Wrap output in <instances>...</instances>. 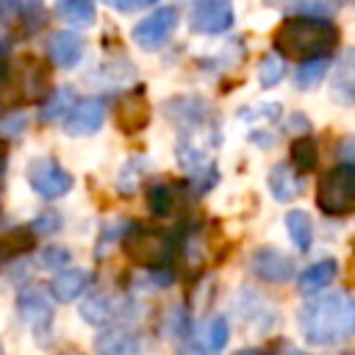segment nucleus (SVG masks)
<instances>
[{
    "instance_id": "1",
    "label": "nucleus",
    "mask_w": 355,
    "mask_h": 355,
    "mask_svg": "<svg viewBox=\"0 0 355 355\" xmlns=\"http://www.w3.org/2000/svg\"><path fill=\"white\" fill-rule=\"evenodd\" d=\"M300 330L308 344H336L355 333V300L333 291L322 294L302 305L300 311Z\"/></svg>"
},
{
    "instance_id": "2",
    "label": "nucleus",
    "mask_w": 355,
    "mask_h": 355,
    "mask_svg": "<svg viewBox=\"0 0 355 355\" xmlns=\"http://www.w3.org/2000/svg\"><path fill=\"white\" fill-rule=\"evenodd\" d=\"M272 42L288 58H324L338 44V28L322 17H288L280 22Z\"/></svg>"
},
{
    "instance_id": "3",
    "label": "nucleus",
    "mask_w": 355,
    "mask_h": 355,
    "mask_svg": "<svg viewBox=\"0 0 355 355\" xmlns=\"http://www.w3.org/2000/svg\"><path fill=\"white\" fill-rule=\"evenodd\" d=\"M122 250L125 255L139 263V266H147V269H164L172 263L175 258V239L166 233V230H158V227H128L125 230V239H122Z\"/></svg>"
},
{
    "instance_id": "4",
    "label": "nucleus",
    "mask_w": 355,
    "mask_h": 355,
    "mask_svg": "<svg viewBox=\"0 0 355 355\" xmlns=\"http://www.w3.org/2000/svg\"><path fill=\"white\" fill-rule=\"evenodd\" d=\"M316 205L327 216H344L355 211V164H338L319 178Z\"/></svg>"
},
{
    "instance_id": "5",
    "label": "nucleus",
    "mask_w": 355,
    "mask_h": 355,
    "mask_svg": "<svg viewBox=\"0 0 355 355\" xmlns=\"http://www.w3.org/2000/svg\"><path fill=\"white\" fill-rule=\"evenodd\" d=\"M28 183L39 197L55 200L72 189V175L53 158H36L28 164Z\"/></svg>"
},
{
    "instance_id": "6",
    "label": "nucleus",
    "mask_w": 355,
    "mask_h": 355,
    "mask_svg": "<svg viewBox=\"0 0 355 355\" xmlns=\"http://www.w3.org/2000/svg\"><path fill=\"white\" fill-rule=\"evenodd\" d=\"M175 28H178V11L172 6H164V8H155L150 17H144L133 28V42L141 50H161L175 33Z\"/></svg>"
},
{
    "instance_id": "7",
    "label": "nucleus",
    "mask_w": 355,
    "mask_h": 355,
    "mask_svg": "<svg viewBox=\"0 0 355 355\" xmlns=\"http://www.w3.org/2000/svg\"><path fill=\"white\" fill-rule=\"evenodd\" d=\"M236 14H233V3L230 0H194L191 3V14L189 22L197 33H225L233 25Z\"/></svg>"
},
{
    "instance_id": "8",
    "label": "nucleus",
    "mask_w": 355,
    "mask_h": 355,
    "mask_svg": "<svg viewBox=\"0 0 355 355\" xmlns=\"http://www.w3.org/2000/svg\"><path fill=\"white\" fill-rule=\"evenodd\" d=\"M150 116H153V105H150V100H147V94L141 89L122 94L116 100V105H114V122L128 136L144 130L150 125Z\"/></svg>"
},
{
    "instance_id": "9",
    "label": "nucleus",
    "mask_w": 355,
    "mask_h": 355,
    "mask_svg": "<svg viewBox=\"0 0 355 355\" xmlns=\"http://www.w3.org/2000/svg\"><path fill=\"white\" fill-rule=\"evenodd\" d=\"M17 311H19L22 322L31 324L36 338L44 341V336L50 333V324H53V305H50V300L39 288H25L17 297Z\"/></svg>"
},
{
    "instance_id": "10",
    "label": "nucleus",
    "mask_w": 355,
    "mask_h": 355,
    "mask_svg": "<svg viewBox=\"0 0 355 355\" xmlns=\"http://www.w3.org/2000/svg\"><path fill=\"white\" fill-rule=\"evenodd\" d=\"M105 122V100L103 97H86L72 105V111L64 116V130L69 136H89L100 130Z\"/></svg>"
},
{
    "instance_id": "11",
    "label": "nucleus",
    "mask_w": 355,
    "mask_h": 355,
    "mask_svg": "<svg viewBox=\"0 0 355 355\" xmlns=\"http://www.w3.org/2000/svg\"><path fill=\"white\" fill-rule=\"evenodd\" d=\"M250 269L255 277L266 280V283H286L294 275V263L288 255H283L275 247H261L252 252L250 258Z\"/></svg>"
},
{
    "instance_id": "12",
    "label": "nucleus",
    "mask_w": 355,
    "mask_h": 355,
    "mask_svg": "<svg viewBox=\"0 0 355 355\" xmlns=\"http://www.w3.org/2000/svg\"><path fill=\"white\" fill-rule=\"evenodd\" d=\"M83 50H86V44H83V39L75 31H58L47 42V55L61 69L78 67V61L83 58Z\"/></svg>"
},
{
    "instance_id": "13",
    "label": "nucleus",
    "mask_w": 355,
    "mask_h": 355,
    "mask_svg": "<svg viewBox=\"0 0 355 355\" xmlns=\"http://www.w3.org/2000/svg\"><path fill=\"white\" fill-rule=\"evenodd\" d=\"M139 349H141L139 336L125 327H108L94 338L97 355H139Z\"/></svg>"
},
{
    "instance_id": "14",
    "label": "nucleus",
    "mask_w": 355,
    "mask_h": 355,
    "mask_svg": "<svg viewBox=\"0 0 355 355\" xmlns=\"http://www.w3.org/2000/svg\"><path fill=\"white\" fill-rule=\"evenodd\" d=\"M89 283H92V275L86 269H61L50 283V294L58 302H72L89 288Z\"/></svg>"
},
{
    "instance_id": "15",
    "label": "nucleus",
    "mask_w": 355,
    "mask_h": 355,
    "mask_svg": "<svg viewBox=\"0 0 355 355\" xmlns=\"http://www.w3.org/2000/svg\"><path fill=\"white\" fill-rule=\"evenodd\" d=\"M333 100L352 105L355 103V50H347L333 75Z\"/></svg>"
},
{
    "instance_id": "16",
    "label": "nucleus",
    "mask_w": 355,
    "mask_h": 355,
    "mask_svg": "<svg viewBox=\"0 0 355 355\" xmlns=\"http://www.w3.org/2000/svg\"><path fill=\"white\" fill-rule=\"evenodd\" d=\"M336 275H338V263L333 258H324V261H316L308 269H302L297 277V286L302 294H313V291H322L324 286H330Z\"/></svg>"
},
{
    "instance_id": "17",
    "label": "nucleus",
    "mask_w": 355,
    "mask_h": 355,
    "mask_svg": "<svg viewBox=\"0 0 355 355\" xmlns=\"http://www.w3.org/2000/svg\"><path fill=\"white\" fill-rule=\"evenodd\" d=\"M269 191L275 194L277 202H288L302 191V180L297 178V172L288 164H277L269 172Z\"/></svg>"
},
{
    "instance_id": "18",
    "label": "nucleus",
    "mask_w": 355,
    "mask_h": 355,
    "mask_svg": "<svg viewBox=\"0 0 355 355\" xmlns=\"http://www.w3.org/2000/svg\"><path fill=\"white\" fill-rule=\"evenodd\" d=\"M286 230H288L291 244H294L300 252H308V250H311V241H313V222H311V216H308L302 208H294V211L286 214Z\"/></svg>"
},
{
    "instance_id": "19",
    "label": "nucleus",
    "mask_w": 355,
    "mask_h": 355,
    "mask_svg": "<svg viewBox=\"0 0 355 355\" xmlns=\"http://www.w3.org/2000/svg\"><path fill=\"white\" fill-rule=\"evenodd\" d=\"M114 313H116L114 302H111L105 294H100V291L89 294V297L80 302V316H83L89 324H94V327L108 324V322L114 319Z\"/></svg>"
},
{
    "instance_id": "20",
    "label": "nucleus",
    "mask_w": 355,
    "mask_h": 355,
    "mask_svg": "<svg viewBox=\"0 0 355 355\" xmlns=\"http://www.w3.org/2000/svg\"><path fill=\"white\" fill-rule=\"evenodd\" d=\"M164 108H166V116L178 119L180 125H197L205 116V103L197 97H178V100H169Z\"/></svg>"
},
{
    "instance_id": "21",
    "label": "nucleus",
    "mask_w": 355,
    "mask_h": 355,
    "mask_svg": "<svg viewBox=\"0 0 355 355\" xmlns=\"http://www.w3.org/2000/svg\"><path fill=\"white\" fill-rule=\"evenodd\" d=\"M319 164V147H316V139L313 136H300L291 141V166L305 175V172H313Z\"/></svg>"
},
{
    "instance_id": "22",
    "label": "nucleus",
    "mask_w": 355,
    "mask_h": 355,
    "mask_svg": "<svg viewBox=\"0 0 355 355\" xmlns=\"http://www.w3.org/2000/svg\"><path fill=\"white\" fill-rule=\"evenodd\" d=\"M75 103H78L75 89H72V86H61V89L44 103V108H42V119H44V122H55V119L67 116V114L72 111Z\"/></svg>"
},
{
    "instance_id": "23",
    "label": "nucleus",
    "mask_w": 355,
    "mask_h": 355,
    "mask_svg": "<svg viewBox=\"0 0 355 355\" xmlns=\"http://www.w3.org/2000/svg\"><path fill=\"white\" fill-rule=\"evenodd\" d=\"M33 247V233L28 227H17V230H8L3 239H0V261L6 258H14V255H22Z\"/></svg>"
},
{
    "instance_id": "24",
    "label": "nucleus",
    "mask_w": 355,
    "mask_h": 355,
    "mask_svg": "<svg viewBox=\"0 0 355 355\" xmlns=\"http://www.w3.org/2000/svg\"><path fill=\"white\" fill-rule=\"evenodd\" d=\"M58 14L72 25H92L94 22V0H61Z\"/></svg>"
},
{
    "instance_id": "25",
    "label": "nucleus",
    "mask_w": 355,
    "mask_h": 355,
    "mask_svg": "<svg viewBox=\"0 0 355 355\" xmlns=\"http://www.w3.org/2000/svg\"><path fill=\"white\" fill-rule=\"evenodd\" d=\"M327 67H330V58H308L297 67V86L300 89H313L316 83H322V78L327 75Z\"/></svg>"
},
{
    "instance_id": "26",
    "label": "nucleus",
    "mask_w": 355,
    "mask_h": 355,
    "mask_svg": "<svg viewBox=\"0 0 355 355\" xmlns=\"http://www.w3.org/2000/svg\"><path fill=\"white\" fill-rule=\"evenodd\" d=\"M286 75V67H283V58L277 53H269L261 58V67H258V80L263 89H272L275 83H280Z\"/></svg>"
},
{
    "instance_id": "27",
    "label": "nucleus",
    "mask_w": 355,
    "mask_h": 355,
    "mask_svg": "<svg viewBox=\"0 0 355 355\" xmlns=\"http://www.w3.org/2000/svg\"><path fill=\"white\" fill-rule=\"evenodd\" d=\"M172 189L166 186V183H155V186H150V191H147V205H150V211L155 214V216H166L169 211H172Z\"/></svg>"
},
{
    "instance_id": "28",
    "label": "nucleus",
    "mask_w": 355,
    "mask_h": 355,
    "mask_svg": "<svg viewBox=\"0 0 355 355\" xmlns=\"http://www.w3.org/2000/svg\"><path fill=\"white\" fill-rule=\"evenodd\" d=\"M69 261H72V252H69L67 247L50 244V247H44V250L39 252V266L47 269V272H61V269H67Z\"/></svg>"
},
{
    "instance_id": "29",
    "label": "nucleus",
    "mask_w": 355,
    "mask_h": 355,
    "mask_svg": "<svg viewBox=\"0 0 355 355\" xmlns=\"http://www.w3.org/2000/svg\"><path fill=\"white\" fill-rule=\"evenodd\" d=\"M230 338V327H227V319L225 316H211L205 322V344L211 349H222Z\"/></svg>"
},
{
    "instance_id": "30",
    "label": "nucleus",
    "mask_w": 355,
    "mask_h": 355,
    "mask_svg": "<svg viewBox=\"0 0 355 355\" xmlns=\"http://www.w3.org/2000/svg\"><path fill=\"white\" fill-rule=\"evenodd\" d=\"M139 166H141V158H136V161H128V166L119 172L116 189H119L122 194H133V191H136V175H139Z\"/></svg>"
},
{
    "instance_id": "31",
    "label": "nucleus",
    "mask_w": 355,
    "mask_h": 355,
    "mask_svg": "<svg viewBox=\"0 0 355 355\" xmlns=\"http://www.w3.org/2000/svg\"><path fill=\"white\" fill-rule=\"evenodd\" d=\"M31 227H33L36 233H55V230H61V214L44 211V214H39V216L33 219Z\"/></svg>"
},
{
    "instance_id": "32",
    "label": "nucleus",
    "mask_w": 355,
    "mask_h": 355,
    "mask_svg": "<svg viewBox=\"0 0 355 355\" xmlns=\"http://www.w3.org/2000/svg\"><path fill=\"white\" fill-rule=\"evenodd\" d=\"M25 122H28L25 111H17L14 116H8V119H3V122H0V130H3L6 136H17V133H22Z\"/></svg>"
},
{
    "instance_id": "33",
    "label": "nucleus",
    "mask_w": 355,
    "mask_h": 355,
    "mask_svg": "<svg viewBox=\"0 0 355 355\" xmlns=\"http://www.w3.org/2000/svg\"><path fill=\"white\" fill-rule=\"evenodd\" d=\"M17 6H19V0H0V11H11Z\"/></svg>"
},
{
    "instance_id": "34",
    "label": "nucleus",
    "mask_w": 355,
    "mask_h": 355,
    "mask_svg": "<svg viewBox=\"0 0 355 355\" xmlns=\"http://www.w3.org/2000/svg\"><path fill=\"white\" fill-rule=\"evenodd\" d=\"M3 78H6V58L0 55V83H3Z\"/></svg>"
},
{
    "instance_id": "35",
    "label": "nucleus",
    "mask_w": 355,
    "mask_h": 355,
    "mask_svg": "<svg viewBox=\"0 0 355 355\" xmlns=\"http://www.w3.org/2000/svg\"><path fill=\"white\" fill-rule=\"evenodd\" d=\"M236 355H261L258 349H241V352H236Z\"/></svg>"
},
{
    "instance_id": "36",
    "label": "nucleus",
    "mask_w": 355,
    "mask_h": 355,
    "mask_svg": "<svg viewBox=\"0 0 355 355\" xmlns=\"http://www.w3.org/2000/svg\"><path fill=\"white\" fill-rule=\"evenodd\" d=\"M150 3H155V0H136V6H139V8H144V6H150Z\"/></svg>"
},
{
    "instance_id": "37",
    "label": "nucleus",
    "mask_w": 355,
    "mask_h": 355,
    "mask_svg": "<svg viewBox=\"0 0 355 355\" xmlns=\"http://www.w3.org/2000/svg\"><path fill=\"white\" fill-rule=\"evenodd\" d=\"M0 194H3V161H0Z\"/></svg>"
},
{
    "instance_id": "38",
    "label": "nucleus",
    "mask_w": 355,
    "mask_h": 355,
    "mask_svg": "<svg viewBox=\"0 0 355 355\" xmlns=\"http://www.w3.org/2000/svg\"><path fill=\"white\" fill-rule=\"evenodd\" d=\"M3 153H6V144L0 141V161H3Z\"/></svg>"
},
{
    "instance_id": "39",
    "label": "nucleus",
    "mask_w": 355,
    "mask_h": 355,
    "mask_svg": "<svg viewBox=\"0 0 355 355\" xmlns=\"http://www.w3.org/2000/svg\"><path fill=\"white\" fill-rule=\"evenodd\" d=\"M266 3H277V0H266Z\"/></svg>"
},
{
    "instance_id": "40",
    "label": "nucleus",
    "mask_w": 355,
    "mask_h": 355,
    "mask_svg": "<svg viewBox=\"0 0 355 355\" xmlns=\"http://www.w3.org/2000/svg\"><path fill=\"white\" fill-rule=\"evenodd\" d=\"M0 355H3V347H0Z\"/></svg>"
}]
</instances>
